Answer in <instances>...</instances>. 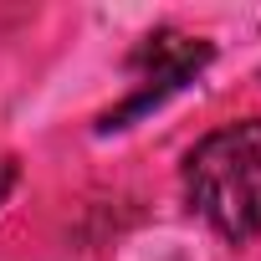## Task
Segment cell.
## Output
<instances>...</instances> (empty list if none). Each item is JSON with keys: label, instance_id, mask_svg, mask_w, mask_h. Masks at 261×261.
Segmentation results:
<instances>
[{"label": "cell", "instance_id": "cell-1", "mask_svg": "<svg viewBox=\"0 0 261 261\" xmlns=\"http://www.w3.org/2000/svg\"><path fill=\"white\" fill-rule=\"evenodd\" d=\"M179 200L220 246L261 241V113L205 128L179 154Z\"/></svg>", "mask_w": 261, "mask_h": 261}, {"label": "cell", "instance_id": "cell-4", "mask_svg": "<svg viewBox=\"0 0 261 261\" xmlns=\"http://www.w3.org/2000/svg\"><path fill=\"white\" fill-rule=\"evenodd\" d=\"M256 77H261V72H256Z\"/></svg>", "mask_w": 261, "mask_h": 261}, {"label": "cell", "instance_id": "cell-2", "mask_svg": "<svg viewBox=\"0 0 261 261\" xmlns=\"http://www.w3.org/2000/svg\"><path fill=\"white\" fill-rule=\"evenodd\" d=\"M215 57H220V46L210 36H190V31H174V26L149 31L134 51H128V92L92 118V134L97 139L128 134L134 123H144L149 113H159L169 97H179L185 87H195L215 67Z\"/></svg>", "mask_w": 261, "mask_h": 261}, {"label": "cell", "instance_id": "cell-3", "mask_svg": "<svg viewBox=\"0 0 261 261\" xmlns=\"http://www.w3.org/2000/svg\"><path fill=\"white\" fill-rule=\"evenodd\" d=\"M16 185H21V159L6 154V159H0V210H6V200L16 195Z\"/></svg>", "mask_w": 261, "mask_h": 261}]
</instances>
